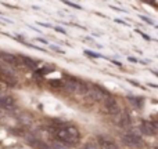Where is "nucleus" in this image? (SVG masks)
Segmentation results:
<instances>
[{
  "label": "nucleus",
  "instance_id": "4468645a",
  "mask_svg": "<svg viewBox=\"0 0 158 149\" xmlns=\"http://www.w3.org/2000/svg\"><path fill=\"white\" fill-rule=\"evenodd\" d=\"M67 4H68V6H71V7H75V8H78V10H81V6L75 4V3H69V2H67Z\"/></svg>",
  "mask_w": 158,
  "mask_h": 149
},
{
  "label": "nucleus",
  "instance_id": "1a4fd4ad",
  "mask_svg": "<svg viewBox=\"0 0 158 149\" xmlns=\"http://www.w3.org/2000/svg\"><path fill=\"white\" fill-rule=\"evenodd\" d=\"M15 105V100L13 97H0V109H11Z\"/></svg>",
  "mask_w": 158,
  "mask_h": 149
},
{
  "label": "nucleus",
  "instance_id": "20e7f679",
  "mask_svg": "<svg viewBox=\"0 0 158 149\" xmlns=\"http://www.w3.org/2000/svg\"><path fill=\"white\" fill-rule=\"evenodd\" d=\"M86 95H90V97L96 101H103L107 95H110V92H107L106 90L101 88L100 86H90V87H87Z\"/></svg>",
  "mask_w": 158,
  "mask_h": 149
},
{
  "label": "nucleus",
  "instance_id": "f8f14e48",
  "mask_svg": "<svg viewBox=\"0 0 158 149\" xmlns=\"http://www.w3.org/2000/svg\"><path fill=\"white\" fill-rule=\"evenodd\" d=\"M129 101H131L132 104H133V105H136L137 108H142V105H143V101H142V98H139V97H131L129 98Z\"/></svg>",
  "mask_w": 158,
  "mask_h": 149
},
{
  "label": "nucleus",
  "instance_id": "7ed1b4c3",
  "mask_svg": "<svg viewBox=\"0 0 158 149\" xmlns=\"http://www.w3.org/2000/svg\"><path fill=\"white\" fill-rule=\"evenodd\" d=\"M121 141L123 142V145L131 147V148H140V147H143V139L140 138L137 134H133V133L123 134V135L121 137Z\"/></svg>",
  "mask_w": 158,
  "mask_h": 149
},
{
  "label": "nucleus",
  "instance_id": "9b49d317",
  "mask_svg": "<svg viewBox=\"0 0 158 149\" xmlns=\"http://www.w3.org/2000/svg\"><path fill=\"white\" fill-rule=\"evenodd\" d=\"M19 61H22V62H24L25 65L28 66V68L36 69V62L33 60H31V58H28V57H19Z\"/></svg>",
  "mask_w": 158,
  "mask_h": 149
},
{
  "label": "nucleus",
  "instance_id": "ddd939ff",
  "mask_svg": "<svg viewBox=\"0 0 158 149\" xmlns=\"http://www.w3.org/2000/svg\"><path fill=\"white\" fill-rule=\"evenodd\" d=\"M83 149H97V145H96L94 141H89V142H86V144H85Z\"/></svg>",
  "mask_w": 158,
  "mask_h": 149
},
{
  "label": "nucleus",
  "instance_id": "0eeeda50",
  "mask_svg": "<svg viewBox=\"0 0 158 149\" xmlns=\"http://www.w3.org/2000/svg\"><path fill=\"white\" fill-rule=\"evenodd\" d=\"M139 130L142 131V134H144V135H156L157 124H156V122H143L142 124H140Z\"/></svg>",
  "mask_w": 158,
  "mask_h": 149
},
{
  "label": "nucleus",
  "instance_id": "9d476101",
  "mask_svg": "<svg viewBox=\"0 0 158 149\" xmlns=\"http://www.w3.org/2000/svg\"><path fill=\"white\" fill-rule=\"evenodd\" d=\"M98 142H100V148L101 149H119L118 148V145L115 144L112 139L107 138V137H100Z\"/></svg>",
  "mask_w": 158,
  "mask_h": 149
},
{
  "label": "nucleus",
  "instance_id": "6e6552de",
  "mask_svg": "<svg viewBox=\"0 0 158 149\" xmlns=\"http://www.w3.org/2000/svg\"><path fill=\"white\" fill-rule=\"evenodd\" d=\"M0 58H2L3 61H6L7 64H10L11 66H18V65H21V62H19V58H18V57H15L14 54L0 53Z\"/></svg>",
  "mask_w": 158,
  "mask_h": 149
},
{
  "label": "nucleus",
  "instance_id": "f03ea898",
  "mask_svg": "<svg viewBox=\"0 0 158 149\" xmlns=\"http://www.w3.org/2000/svg\"><path fill=\"white\" fill-rule=\"evenodd\" d=\"M67 87H68V90L71 92H74V94L86 95V92H87V86L86 84L77 80V79H74V77H69L68 80H67Z\"/></svg>",
  "mask_w": 158,
  "mask_h": 149
},
{
  "label": "nucleus",
  "instance_id": "2eb2a0df",
  "mask_svg": "<svg viewBox=\"0 0 158 149\" xmlns=\"http://www.w3.org/2000/svg\"><path fill=\"white\" fill-rule=\"evenodd\" d=\"M86 54H87V55H90V57H96V58L100 57L98 54H94V53H90V51H86Z\"/></svg>",
  "mask_w": 158,
  "mask_h": 149
},
{
  "label": "nucleus",
  "instance_id": "f257e3e1",
  "mask_svg": "<svg viewBox=\"0 0 158 149\" xmlns=\"http://www.w3.org/2000/svg\"><path fill=\"white\" fill-rule=\"evenodd\" d=\"M53 135L58 141V144L64 147H77L81 141V133L75 126L68 123L57 122L53 127Z\"/></svg>",
  "mask_w": 158,
  "mask_h": 149
},
{
  "label": "nucleus",
  "instance_id": "dca6fc26",
  "mask_svg": "<svg viewBox=\"0 0 158 149\" xmlns=\"http://www.w3.org/2000/svg\"><path fill=\"white\" fill-rule=\"evenodd\" d=\"M56 29H57V30H58V32H61V33H65V30H64V29H61V28H58V26H57V28H56Z\"/></svg>",
  "mask_w": 158,
  "mask_h": 149
},
{
  "label": "nucleus",
  "instance_id": "423d86ee",
  "mask_svg": "<svg viewBox=\"0 0 158 149\" xmlns=\"http://www.w3.org/2000/svg\"><path fill=\"white\" fill-rule=\"evenodd\" d=\"M103 105H104V109H106L107 113L110 115H117L119 112V106H118V102L114 97L111 95H107L106 98L103 100Z\"/></svg>",
  "mask_w": 158,
  "mask_h": 149
},
{
  "label": "nucleus",
  "instance_id": "39448f33",
  "mask_svg": "<svg viewBox=\"0 0 158 149\" xmlns=\"http://www.w3.org/2000/svg\"><path fill=\"white\" fill-rule=\"evenodd\" d=\"M114 123L121 128H128L132 124V120H131V116L126 112L119 111L117 115H114Z\"/></svg>",
  "mask_w": 158,
  "mask_h": 149
}]
</instances>
